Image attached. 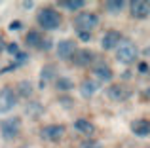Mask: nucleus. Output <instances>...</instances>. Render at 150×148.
Listing matches in <instances>:
<instances>
[{
    "mask_svg": "<svg viewBox=\"0 0 150 148\" xmlns=\"http://www.w3.org/2000/svg\"><path fill=\"white\" fill-rule=\"evenodd\" d=\"M137 55H139L137 46L133 44L131 40H124V38H122V42L116 48V59L124 65H131V63H135Z\"/></svg>",
    "mask_w": 150,
    "mask_h": 148,
    "instance_id": "2",
    "label": "nucleus"
},
{
    "mask_svg": "<svg viewBox=\"0 0 150 148\" xmlns=\"http://www.w3.org/2000/svg\"><path fill=\"white\" fill-rule=\"evenodd\" d=\"M63 135H65V125L61 123H50L40 129V137L44 141H59Z\"/></svg>",
    "mask_w": 150,
    "mask_h": 148,
    "instance_id": "6",
    "label": "nucleus"
},
{
    "mask_svg": "<svg viewBox=\"0 0 150 148\" xmlns=\"http://www.w3.org/2000/svg\"><path fill=\"white\" fill-rule=\"evenodd\" d=\"M25 40H27V46H30V48H38V44L42 42V36H40V32H36V30H30V32H27Z\"/></svg>",
    "mask_w": 150,
    "mask_h": 148,
    "instance_id": "19",
    "label": "nucleus"
},
{
    "mask_svg": "<svg viewBox=\"0 0 150 148\" xmlns=\"http://www.w3.org/2000/svg\"><path fill=\"white\" fill-rule=\"evenodd\" d=\"M120 42H122V34L118 30H108L101 38V48L103 49H116Z\"/></svg>",
    "mask_w": 150,
    "mask_h": 148,
    "instance_id": "7",
    "label": "nucleus"
},
{
    "mask_svg": "<svg viewBox=\"0 0 150 148\" xmlns=\"http://www.w3.org/2000/svg\"><path fill=\"white\" fill-rule=\"evenodd\" d=\"M74 127H76L80 133H84V135H93L95 133V125H93L89 120H86V118H78L76 122H74Z\"/></svg>",
    "mask_w": 150,
    "mask_h": 148,
    "instance_id": "14",
    "label": "nucleus"
},
{
    "mask_svg": "<svg viewBox=\"0 0 150 148\" xmlns=\"http://www.w3.org/2000/svg\"><path fill=\"white\" fill-rule=\"evenodd\" d=\"M55 87H57L59 91H70V89L74 87V84H72V80H70V78L59 76V78H55Z\"/></svg>",
    "mask_w": 150,
    "mask_h": 148,
    "instance_id": "18",
    "label": "nucleus"
},
{
    "mask_svg": "<svg viewBox=\"0 0 150 148\" xmlns=\"http://www.w3.org/2000/svg\"><path fill=\"white\" fill-rule=\"evenodd\" d=\"M129 10H131V15L137 17V19H144V17H148V13H150L148 2H143V0H135V2H131V4H129Z\"/></svg>",
    "mask_w": 150,
    "mask_h": 148,
    "instance_id": "10",
    "label": "nucleus"
},
{
    "mask_svg": "<svg viewBox=\"0 0 150 148\" xmlns=\"http://www.w3.org/2000/svg\"><path fill=\"white\" fill-rule=\"evenodd\" d=\"M139 72H141V74H146V72H148V65H146V63H141V65H139Z\"/></svg>",
    "mask_w": 150,
    "mask_h": 148,
    "instance_id": "30",
    "label": "nucleus"
},
{
    "mask_svg": "<svg viewBox=\"0 0 150 148\" xmlns=\"http://www.w3.org/2000/svg\"><path fill=\"white\" fill-rule=\"evenodd\" d=\"M61 6L67 8V10H70V11H76V10H80V8H84L86 2L84 0H63Z\"/></svg>",
    "mask_w": 150,
    "mask_h": 148,
    "instance_id": "21",
    "label": "nucleus"
},
{
    "mask_svg": "<svg viewBox=\"0 0 150 148\" xmlns=\"http://www.w3.org/2000/svg\"><path fill=\"white\" fill-rule=\"evenodd\" d=\"M59 103H61L65 108H70V106L74 104V101H72V99H69V97H63V99H59Z\"/></svg>",
    "mask_w": 150,
    "mask_h": 148,
    "instance_id": "25",
    "label": "nucleus"
},
{
    "mask_svg": "<svg viewBox=\"0 0 150 148\" xmlns=\"http://www.w3.org/2000/svg\"><path fill=\"white\" fill-rule=\"evenodd\" d=\"M131 131L137 137H148V133H150L148 120H135V122L131 123Z\"/></svg>",
    "mask_w": 150,
    "mask_h": 148,
    "instance_id": "12",
    "label": "nucleus"
},
{
    "mask_svg": "<svg viewBox=\"0 0 150 148\" xmlns=\"http://www.w3.org/2000/svg\"><path fill=\"white\" fill-rule=\"evenodd\" d=\"M8 51H10V53H11V55H15V53H17V51H19V48H17V44H10V46H8Z\"/></svg>",
    "mask_w": 150,
    "mask_h": 148,
    "instance_id": "29",
    "label": "nucleus"
},
{
    "mask_svg": "<svg viewBox=\"0 0 150 148\" xmlns=\"http://www.w3.org/2000/svg\"><path fill=\"white\" fill-rule=\"evenodd\" d=\"M33 84H30L29 80H21L17 84V93H15V95H21V97H25V99H29L30 95H33Z\"/></svg>",
    "mask_w": 150,
    "mask_h": 148,
    "instance_id": "17",
    "label": "nucleus"
},
{
    "mask_svg": "<svg viewBox=\"0 0 150 148\" xmlns=\"http://www.w3.org/2000/svg\"><path fill=\"white\" fill-rule=\"evenodd\" d=\"M13 57H15V61H17L15 65H23V63H27V61H29V55H27V53H23V51H17Z\"/></svg>",
    "mask_w": 150,
    "mask_h": 148,
    "instance_id": "23",
    "label": "nucleus"
},
{
    "mask_svg": "<svg viewBox=\"0 0 150 148\" xmlns=\"http://www.w3.org/2000/svg\"><path fill=\"white\" fill-rule=\"evenodd\" d=\"M55 76V67L53 65H46L44 68H42V74H40V78H42V84H48V80H51V78Z\"/></svg>",
    "mask_w": 150,
    "mask_h": 148,
    "instance_id": "22",
    "label": "nucleus"
},
{
    "mask_svg": "<svg viewBox=\"0 0 150 148\" xmlns=\"http://www.w3.org/2000/svg\"><path fill=\"white\" fill-rule=\"evenodd\" d=\"M19 133H21V118L13 116V118H4L0 122V135L4 141H13Z\"/></svg>",
    "mask_w": 150,
    "mask_h": 148,
    "instance_id": "4",
    "label": "nucleus"
},
{
    "mask_svg": "<svg viewBox=\"0 0 150 148\" xmlns=\"http://www.w3.org/2000/svg\"><path fill=\"white\" fill-rule=\"evenodd\" d=\"M36 21L38 25L42 27V29L46 30H55L61 27V15H59V11H55L53 8H42L40 11H38L36 15Z\"/></svg>",
    "mask_w": 150,
    "mask_h": 148,
    "instance_id": "1",
    "label": "nucleus"
},
{
    "mask_svg": "<svg viewBox=\"0 0 150 148\" xmlns=\"http://www.w3.org/2000/svg\"><path fill=\"white\" fill-rule=\"evenodd\" d=\"M19 148H25V146H19Z\"/></svg>",
    "mask_w": 150,
    "mask_h": 148,
    "instance_id": "32",
    "label": "nucleus"
},
{
    "mask_svg": "<svg viewBox=\"0 0 150 148\" xmlns=\"http://www.w3.org/2000/svg\"><path fill=\"white\" fill-rule=\"evenodd\" d=\"M51 48V40H44L42 38V42L38 44V49H50Z\"/></svg>",
    "mask_w": 150,
    "mask_h": 148,
    "instance_id": "26",
    "label": "nucleus"
},
{
    "mask_svg": "<svg viewBox=\"0 0 150 148\" xmlns=\"http://www.w3.org/2000/svg\"><path fill=\"white\" fill-rule=\"evenodd\" d=\"M95 76L99 78L101 82H110L114 78V72H112V68L108 67V65H99V67H95Z\"/></svg>",
    "mask_w": 150,
    "mask_h": 148,
    "instance_id": "16",
    "label": "nucleus"
},
{
    "mask_svg": "<svg viewBox=\"0 0 150 148\" xmlns=\"http://www.w3.org/2000/svg\"><path fill=\"white\" fill-rule=\"evenodd\" d=\"M17 104V95L11 87H2L0 89V114H8L10 110H13V106Z\"/></svg>",
    "mask_w": 150,
    "mask_h": 148,
    "instance_id": "5",
    "label": "nucleus"
},
{
    "mask_svg": "<svg viewBox=\"0 0 150 148\" xmlns=\"http://www.w3.org/2000/svg\"><path fill=\"white\" fill-rule=\"evenodd\" d=\"M93 59H95V53L89 51V49H80V51L76 49L74 55H72V63L78 65V67H86V65H89Z\"/></svg>",
    "mask_w": 150,
    "mask_h": 148,
    "instance_id": "11",
    "label": "nucleus"
},
{
    "mask_svg": "<svg viewBox=\"0 0 150 148\" xmlns=\"http://www.w3.org/2000/svg\"><path fill=\"white\" fill-rule=\"evenodd\" d=\"M23 8H33V2H23Z\"/></svg>",
    "mask_w": 150,
    "mask_h": 148,
    "instance_id": "31",
    "label": "nucleus"
},
{
    "mask_svg": "<svg viewBox=\"0 0 150 148\" xmlns=\"http://www.w3.org/2000/svg\"><path fill=\"white\" fill-rule=\"evenodd\" d=\"M97 89H99V84L93 82V80H84V82H82V85H80V93H82V97H86V99L93 97Z\"/></svg>",
    "mask_w": 150,
    "mask_h": 148,
    "instance_id": "13",
    "label": "nucleus"
},
{
    "mask_svg": "<svg viewBox=\"0 0 150 148\" xmlns=\"http://www.w3.org/2000/svg\"><path fill=\"white\" fill-rule=\"evenodd\" d=\"M82 148H101V144L95 141H84L82 142Z\"/></svg>",
    "mask_w": 150,
    "mask_h": 148,
    "instance_id": "24",
    "label": "nucleus"
},
{
    "mask_svg": "<svg viewBox=\"0 0 150 148\" xmlns=\"http://www.w3.org/2000/svg\"><path fill=\"white\" fill-rule=\"evenodd\" d=\"M125 2H122V0H108L106 2V11L108 13H120L122 10H124Z\"/></svg>",
    "mask_w": 150,
    "mask_h": 148,
    "instance_id": "20",
    "label": "nucleus"
},
{
    "mask_svg": "<svg viewBox=\"0 0 150 148\" xmlns=\"http://www.w3.org/2000/svg\"><path fill=\"white\" fill-rule=\"evenodd\" d=\"M55 49H57V55L61 59H70L74 55V51H76V42L74 40H61Z\"/></svg>",
    "mask_w": 150,
    "mask_h": 148,
    "instance_id": "9",
    "label": "nucleus"
},
{
    "mask_svg": "<svg viewBox=\"0 0 150 148\" xmlns=\"http://www.w3.org/2000/svg\"><path fill=\"white\" fill-rule=\"evenodd\" d=\"M78 36H80V40H84V42L91 40V32H78Z\"/></svg>",
    "mask_w": 150,
    "mask_h": 148,
    "instance_id": "28",
    "label": "nucleus"
},
{
    "mask_svg": "<svg viewBox=\"0 0 150 148\" xmlns=\"http://www.w3.org/2000/svg\"><path fill=\"white\" fill-rule=\"evenodd\" d=\"M97 25H99V17L91 11H80L74 17V29L78 32H91Z\"/></svg>",
    "mask_w": 150,
    "mask_h": 148,
    "instance_id": "3",
    "label": "nucleus"
},
{
    "mask_svg": "<svg viewBox=\"0 0 150 148\" xmlns=\"http://www.w3.org/2000/svg\"><path fill=\"white\" fill-rule=\"evenodd\" d=\"M106 93H108V97L112 101H116V103H122V101H125L129 95H131V91H129L125 85H120V84H112L108 89H106Z\"/></svg>",
    "mask_w": 150,
    "mask_h": 148,
    "instance_id": "8",
    "label": "nucleus"
},
{
    "mask_svg": "<svg viewBox=\"0 0 150 148\" xmlns=\"http://www.w3.org/2000/svg\"><path fill=\"white\" fill-rule=\"evenodd\" d=\"M25 112H27L29 118L36 120V118H40V114L44 112V106L40 104V101H30V103L25 106Z\"/></svg>",
    "mask_w": 150,
    "mask_h": 148,
    "instance_id": "15",
    "label": "nucleus"
},
{
    "mask_svg": "<svg viewBox=\"0 0 150 148\" xmlns=\"http://www.w3.org/2000/svg\"><path fill=\"white\" fill-rule=\"evenodd\" d=\"M8 29H10V30H19V29H21V21H11Z\"/></svg>",
    "mask_w": 150,
    "mask_h": 148,
    "instance_id": "27",
    "label": "nucleus"
}]
</instances>
